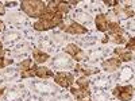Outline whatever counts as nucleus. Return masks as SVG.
Wrapping results in <instances>:
<instances>
[{
	"mask_svg": "<svg viewBox=\"0 0 135 101\" xmlns=\"http://www.w3.org/2000/svg\"><path fill=\"white\" fill-rule=\"evenodd\" d=\"M111 19L107 14H99L96 15V19H95V24H96V28L97 31H101V32H107L108 30V26L111 23Z\"/></svg>",
	"mask_w": 135,
	"mask_h": 101,
	"instance_id": "nucleus-10",
	"label": "nucleus"
},
{
	"mask_svg": "<svg viewBox=\"0 0 135 101\" xmlns=\"http://www.w3.org/2000/svg\"><path fill=\"white\" fill-rule=\"evenodd\" d=\"M81 101H91V100H89V98H86V100H81Z\"/></svg>",
	"mask_w": 135,
	"mask_h": 101,
	"instance_id": "nucleus-25",
	"label": "nucleus"
},
{
	"mask_svg": "<svg viewBox=\"0 0 135 101\" xmlns=\"http://www.w3.org/2000/svg\"><path fill=\"white\" fill-rule=\"evenodd\" d=\"M46 9L50 11V12H55L60 15H66L70 9V6L68 4V2H64V0H54V2H49L46 6Z\"/></svg>",
	"mask_w": 135,
	"mask_h": 101,
	"instance_id": "nucleus-5",
	"label": "nucleus"
},
{
	"mask_svg": "<svg viewBox=\"0 0 135 101\" xmlns=\"http://www.w3.org/2000/svg\"><path fill=\"white\" fill-rule=\"evenodd\" d=\"M62 24H64V16L62 15L55 14V12H50V11L46 9V12L32 24V27L37 31H47V30L57 28Z\"/></svg>",
	"mask_w": 135,
	"mask_h": 101,
	"instance_id": "nucleus-1",
	"label": "nucleus"
},
{
	"mask_svg": "<svg viewBox=\"0 0 135 101\" xmlns=\"http://www.w3.org/2000/svg\"><path fill=\"white\" fill-rule=\"evenodd\" d=\"M54 82L55 84H58L62 88H68L69 89L73 84H74V75L69 72H58V73H55L54 74Z\"/></svg>",
	"mask_w": 135,
	"mask_h": 101,
	"instance_id": "nucleus-4",
	"label": "nucleus"
},
{
	"mask_svg": "<svg viewBox=\"0 0 135 101\" xmlns=\"http://www.w3.org/2000/svg\"><path fill=\"white\" fill-rule=\"evenodd\" d=\"M101 42L103 43H107V42H114V43H116V44H123V43H126L127 42V39H126V37L123 35V34H107L105 35V38H103L101 39Z\"/></svg>",
	"mask_w": 135,
	"mask_h": 101,
	"instance_id": "nucleus-14",
	"label": "nucleus"
},
{
	"mask_svg": "<svg viewBox=\"0 0 135 101\" xmlns=\"http://www.w3.org/2000/svg\"><path fill=\"white\" fill-rule=\"evenodd\" d=\"M114 54L122 61V62H130L134 59V53L128 51L126 47H115Z\"/></svg>",
	"mask_w": 135,
	"mask_h": 101,
	"instance_id": "nucleus-12",
	"label": "nucleus"
},
{
	"mask_svg": "<svg viewBox=\"0 0 135 101\" xmlns=\"http://www.w3.org/2000/svg\"><path fill=\"white\" fill-rule=\"evenodd\" d=\"M78 88H83V89H89V80H88V77H80V78H77V80H74Z\"/></svg>",
	"mask_w": 135,
	"mask_h": 101,
	"instance_id": "nucleus-17",
	"label": "nucleus"
},
{
	"mask_svg": "<svg viewBox=\"0 0 135 101\" xmlns=\"http://www.w3.org/2000/svg\"><path fill=\"white\" fill-rule=\"evenodd\" d=\"M4 54H6V50L3 47V43L0 42V57H4Z\"/></svg>",
	"mask_w": 135,
	"mask_h": 101,
	"instance_id": "nucleus-23",
	"label": "nucleus"
},
{
	"mask_svg": "<svg viewBox=\"0 0 135 101\" xmlns=\"http://www.w3.org/2000/svg\"><path fill=\"white\" fill-rule=\"evenodd\" d=\"M31 65H32V59H31V58H26L25 61H22V62L19 63V70H20V73L28 70L30 67H31Z\"/></svg>",
	"mask_w": 135,
	"mask_h": 101,
	"instance_id": "nucleus-18",
	"label": "nucleus"
},
{
	"mask_svg": "<svg viewBox=\"0 0 135 101\" xmlns=\"http://www.w3.org/2000/svg\"><path fill=\"white\" fill-rule=\"evenodd\" d=\"M3 93H4V88H3V86H0V97L3 96Z\"/></svg>",
	"mask_w": 135,
	"mask_h": 101,
	"instance_id": "nucleus-24",
	"label": "nucleus"
},
{
	"mask_svg": "<svg viewBox=\"0 0 135 101\" xmlns=\"http://www.w3.org/2000/svg\"><path fill=\"white\" fill-rule=\"evenodd\" d=\"M12 59L11 58H6V57H0V69H3V67L8 66V65H12Z\"/></svg>",
	"mask_w": 135,
	"mask_h": 101,
	"instance_id": "nucleus-19",
	"label": "nucleus"
},
{
	"mask_svg": "<svg viewBox=\"0 0 135 101\" xmlns=\"http://www.w3.org/2000/svg\"><path fill=\"white\" fill-rule=\"evenodd\" d=\"M107 7H116V6H119V2H118V0H109V2H108V0H104V2H103Z\"/></svg>",
	"mask_w": 135,
	"mask_h": 101,
	"instance_id": "nucleus-22",
	"label": "nucleus"
},
{
	"mask_svg": "<svg viewBox=\"0 0 135 101\" xmlns=\"http://www.w3.org/2000/svg\"><path fill=\"white\" fill-rule=\"evenodd\" d=\"M126 49L128 50V51H131V53H134V50H135V39H134V37H131L128 41H127V44H126Z\"/></svg>",
	"mask_w": 135,
	"mask_h": 101,
	"instance_id": "nucleus-20",
	"label": "nucleus"
},
{
	"mask_svg": "<svg viewBox=\"0 0 135 101\" xmlns=\"http://www.w3.org/2000/svg\"><path fill=\"white\" fill-rule=\"evenodd\" d=\"M4 12H6V6H4V3L0 2V15H4ZM3 28H4V23L0 20V32L3 31Z\"/></svg>",
	"mask_w": 135,
	"mask_h": 101,
	"instance_id": "nucleus-21",
	"label": "nucleus"
},
{
	"mask_svg": "<svg viewBox=\"0 0 135 101\" xmlns=\"http://www.w3.org/2000/svg\"><path fill=\"white\" fill-rule=\"evenodd\" d=\"M64 51H65L66 54H69L70 57H72L74 61H77V62H80V61H83L84 58H86L85 51H84L80 46H77L76 43H69L68 46L64 47Z\"/></svg>",
	"mask_w": 135,
	"mask_h": 101,
	"instance_id": "nucleus-7",
	"label": "nucleus"
},
{
	"mask_svg": "<svg viewBox=\"0 0 135 101\" xmlns=\"http://www.w3.org/2000/svg\"><path fill=\"white\" fill-rule=\"evenodd\" d=\"M114 14L118 19H128L134 16V8L130 6H116L114 8Z\"/></svg>",
	"mask_w": 135,
	"mask_h": 101,
	"instance_id": "nucleus-9",
	"label": "nucleus"
},
{
	"mask_svg": "<svg viewBox=\"0 0 135 101\" xmlns=\"http://www.w3.org/2000/svg\"><path fill=\"white\" fill-rule=\"evenodd\" d=\"M49 58H50L49 54L43 53L42 50H39V49H34L32 50V61L35 63H45V62L49 61Z\"/></svg>",
	"mask_w": 135,
	"mask_h": 101,
	"instance_id": "nucleus-15",
	"label": "nucleus"
},
{
	"mask_svg": "<svg viewBox=\"0 0 135 101\" xmlns=\"http://www.w3.org/2000/svg\"><path fill=\"white\" fill-rule=\"evenodd\" d=\"M76 72L83 74V77H88L91 74H95L97 70L93 69V67H85V66H81V65H76Z\"/></svg>",
	"mask_w": 135,
	"mask_h": 101,
	"instance_id": "nucleus-16",
	"label": "nucleus"
},
{
	"mask_svg": "<svg viewBox=\"0 0 135 101\" xmlns=\"http://www.w3.org/2000/svg\"><path fill=\"white\" fill-rule=\"evenodd\" d=\"M47 3L42 0H22L20 2V9L23 12L34 19H39L45 12H46Z\"/></svg>",
	"mask_w": 135,
	"mask_h": 101,
	"instance_id": "nucleus-2",
	"label": "nucleus"
},
{
	"mask_svg": "<svg viewBox=\"0 0 135 101\" xmlns=\"http://www.w3.org/2000/svg\"><path fill=\"white\" fill-rule=\"evenodd\" d=\"M60 30L68 34H72V35H84V34H88V28L81 26L77 22H70V23H64L62 26H60Z\"/></svg>",
	"mask_w": 135,
	"mask_h": 101,
	"instance_id": "nucleus-6",
	"label": "nucleus"
},
{
	"mask_svg": "<svg viewBox=\"0 0 135 101\" xmlns=\"http://www.w3.org/2000/svg\"><path fill=\"white\" fill-rule=\"evenodd\" d=\"M112 94L120 101H130L134 97V86L132 85H126V86L118 85V86L114 88Z\"/></svg>",
	"mask_w": 135,
	"mask_h": 101,
	"instance_id": "nucleus-3",
	"label": "nucleus"
},
{
	"mask_svg": "<svg viewBox=\"0 0 135 101\" xmlns=\"http://www.w3.org/2000/svg\"><path fill=\"white\" fill-rule=\"evenodd\" d=\"M32 70H34V74L38 78H53L54 77V72L51 69L46 66H38V65H32Z\"/></svg>",
	"mask_w": 135,
	"mask_h": 101,
	"instance_id": "nucleus-11",
	"label": "nucleus"
},
{
	"mask_svg": "<svg viewBox=\"0 0 135 101\" xmlns=\"http://www.w3.org/2000/svg\"><path fill=\"white\" fill-rule=\"evenodd\" d=\"M120 65H122V61L118 57H112V58H108V59L103 61L101 69H103L104 72H107V73H114L120 67Z\"/></svg>",
	"mask_w": 135,
	"mask_h": 101,
	"instance_id": "nucleus-8",
	"label": "nucleus"
},
{
	"mask_svg": "<svg viewBox=\"0 0 135 101\" xmlns=\"http://www.w3.org/2000/svg\"><path fill=\"white\" fill-rule=\"evenodd\" d=\"M69 89H70V93H72V96H74L77 101L86 100V98L91 97V90H89V89H83V88H78V86H77V88L70 86Z\"/></svg>",
	"mask_w": 135,
	"mask_h": 101,
	"instance_id": "nucleus-13",
	"label": "nucleus"
}]
</instances>
